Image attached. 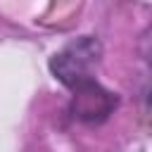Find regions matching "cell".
<instances>
[{"mask_svg": "<svg viewBox=\"0 0 152 152\" xmlns=\"http://www.w3.org/2000/svg\"><path fill=\"white\" fill-rule=\"evenodd\" d=\"M102 45L93 36H81L64 45L52 59H50V71L59 83H64L69 90H78L88 83H93V71L100 62Z\"/></svg>", "mask_w": 152, "mask_h": 152, "instance_id": "obj_1", "label": "cell"}, {"mask_svg": "<svg viewBox=\"0 0 152 152\" xmlns=\"http://www.w3.org/2000/svg\"><path fill=\"white\" fill-rule=\"evenodd\" d=\"M119 104V97L102 88L97 81L74 90V100H71V114L78 119V121H86V124H100L104 121Z\"/></svg>", "mask_w": 152, "mask_h": 152, "instance_id": "obj_2", "label": "cell"}]
</instances>
